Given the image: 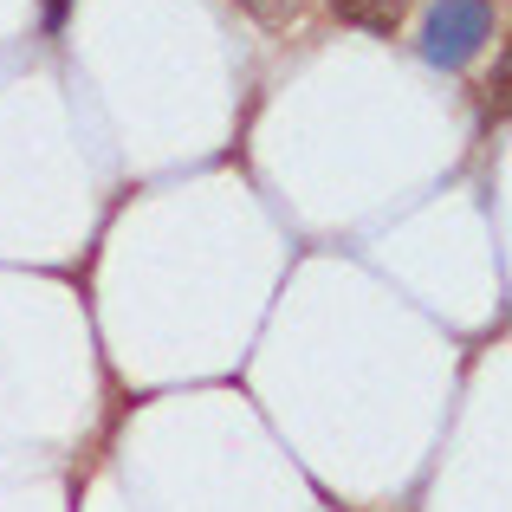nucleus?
I'll return each instance as SVG.
<instances>
[{
    "mask_svg": "<svg viewBox=\"0 0 512 512\" xmlns=\"http://www.w3.org/2000/svg\"><path fill=\"white\" fill-rule=\"evenodd\" d=\"M493 33H500L493 0H435V7L422 13V59L441 65V72H454V65H467Z\"/></svg>",
    "mask_w": 512,
    "mask_h": 512,
    "instance_id": "f257e3e1",
    "label": "nucleus"
},
{
    "mask_svg": "<svg viewBox=\"0 0 512 512\" xmlns=\"http://www.w3.org/2000/svg\"><path fill=\"white\" fill-rule=\"evenodd\" d=\"M331 7H338V20L363 26V33H396V20H402L409 0H331Z\"/></svg>",
    "mask_w": 512,
    "mask_h": 512,
    "instance_id": "f03ea898",
    "label": "nucleus"
}]
</instances>
